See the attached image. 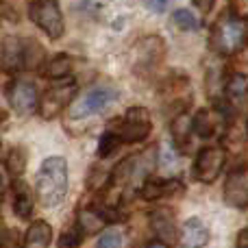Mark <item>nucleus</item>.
<instances>
[{
	"label": "nucleus",
	"instance_id": "nucleus-20",
	"mask_svg": "<svg viewBox=\"0 0 248 248\" xmlns=\"http://www.w3.org/2000/svg\"><path fill=\"white\" fill-rule=\"evenodd\" d=\"M227 94L231 98H244L248 94V74H242V72L231 74L227 81Z\"/></svg>",
	"mask_w": 248,
	"mask_h": 248
},
{
	"label": "nucleus",
	"instance_id": "nucleus-22",
	"mask_svg": "<svg viewBox=\"0 0 248 248\" xmlns=\"http://www.w3.org/2000/svg\"><path fill=\"white\" fill-rule=\"evenodd\" d=\"M26 168V153L22 148H13L7 157V170L11 172L13 176H20Z\"/></svg>",
	"mask_w": 248,
	"mask_h": 248
},
{
	"label": "nucleus",
	"instance_id": "nucleus-19",
	"mask_svg": "<svg viewBox=\"0 0 248 248\" xmlns=\"http://www.w3.org/2000/svg\"><path fill=\"white\" fill-rule=\"evenodd\" d=\"M189 133L192 131V118L181 113L174 122H172V137H174V144L179 146V150L187 148V141H189Z\"/></svg>",
	"mask_w": 248,
	"mask_h": 248
},
{
	"label": "nucleus",
	"instance_id": "nucleus-11",
	"mask_svg": "<svg viewBox=\"0 0 248 248\" xmlns=\"http://www.w3.org/2000/svg\"><path fill=\"white\" fill-rule=\"evenodd\" d=\"M24 42L22 37H7L2 44V63L7 70L24 68Z\"/></svg>",
	"mask_w": 248,
	"mask_h": 248
},
{
	"label": "nucleus",
	"instance_id": "nucleus-13",
	"mask_svg": "<svg viewBox=\"0 0 248 248\" xmlns=\"http://www.w3.org/2000/svg\"><path fill=\"white\" fill-rule=\"evenodd\" d=\"M50 242H52V227L48 222H44V220H37L26 231L22 248H50Z\"/></svg>",
	"mask_w": 248,
	"mask_h": 248
},
{
	"label": "nucleus",
	"instance_id": "nucleus-16",
	"mask_svg": "<svg viewBox=\"0 0 248 248\" xmlns=\"http://www.w3.org/2000/svg\"><path fill=\"white\" fill-rule=\"evenodd\" d=\"M153 229L163 242H174L176 240V229H174V220H172L170 211H155L150 216Z\"/></svg>",
	"mask_w": 248,
	"mask_h": 248
},
{
	"label": "nucleus",
	"instance_id": "nucleus-26",
	"mask_svg": "<svg viewBox=\"0 0 248 248\" xmlns=\"http://www.w3.org/2000/svg\"><path fill=\"white\" fill-rule=\"evenodd\" d=\"M159 163L166 166L168 170H172V168L176 166V155H174V150H172L170 146H161V157H159Z\"/></svg>",
	"mask_w": 248,
	"mask_h": 248
},
{
	"label": "nucleus",
	"instance_id": "nucleus-7",
	"mask_svg": "<svg viewBox=\"0 0 248 248\" xmlns=\"http://www.w3.org/2000/svg\"><path fill=\"white\" fill-rule=\"evenodd\" d=\"M77 94V85L72 81H65L61 85H55L42 96V103H39V113L44 118H55L59 116V111L74 98Z\"/></svg>",
	"mask_w": 248,
	"mask_h": 248
},
{
	"label": "nucleus",
	"instance_id": "nucleus-4",
	"mask_svg": "<svg viewBox=\"0 0 248 248\" xmlns=\"http://www.w3.org/2000/svg\"><path fill=\"white\" fill-rule=\"evenodd\" d=\"M150 128H153V122H150L148 111L141 107H135L124 113V118L113 128V135L122 144H137V141H144L150 135Z\"/></svg>",
	"mask_w": 248,
	"mask_h": 248
},
{
	"label": "nucleus",
	"instance_id": "nucleus-18",
	"mask_svg": "<svg viewBox=\"0 0 248 248\" xmlns=\"http://www.w3.org/2000/svg\"><path fill=\"white\" fill-rule=\"evenodd\" d=\"M107 224V218H105L100 211L96 209H81L77 218V227L81 229V233H96Z\"/></svg>",
	"mask_w": 248,
	"mask_h": 248
},
{
	"label": "nucleus",
	"instance_id": "nucleus-27",
	"mask_svg": "<svg viewBox=\"0 0 248 248\" xmlns=\"http://www.w3.org/2000/svg\"><path fill=\"white\" fill-rule=\"evenodd\" d=\"M168 2L170 0H146V7H150L155 13H161V11H166Z\"/></svg>",
	"mask_w": 248,
	"mask_h": 248
},
{
	"label": "nucleus",
	"instance_id": "nucleus-2",
	"mask_svg": "<svg viewBox=\"0 0 248 248\" xmlns=\"http://www.w3.org/2000/svg\"><path fill=\"white\" fill-rule=\"evenodd\" d=\"M248 39V22L235 13H224L211 29V46L220 55H235Z\"/></svg>",
	"mask_w": 248,
	"mask_h": 248
},
{
	"label": "nucleus",
	"instance_id": "nucleus-21",
	"mask_svg": "<svg viewBox=\"0 0 248 248\" xmlns=\"http://www.w3.org/2000/svg\"><path fill=\"white\" fill-rule=\"evenodd\" d=\"M172 22L179 26L181 31H196L198 29V17L187 9H176L172 13Z\"/></svg>",
	"mask_w": 248,
	"mask_h": 248
},
{
	"label": "nucleus",
	"instance_id": "nucleus-30",
	"mask_svg": "<svg viewBox=\"0 0 248 248\" xmlns=\"http://www.w3.org/2000/svg\"><path fill=\"white\" fill-rule=\"evenodd\" d=\"M148 248H166V246H163V244H161V242H155V244H150Z\"/></svg>",
	"mask_w": 248,
	"mask_h": 248
},
{
	"label": "nucleus",
	"instance_id": "nucleus-28",
	"mask_svg": "<svg viewBox=\"0 0 248 248\" xmlns=\"http://www.w3.org/2000/svg\"><path fill=\"white\" fill-rule=\"evenodd\" d=\"M214 2H216V0H194V4H196L202 13H209L211 9H214Z\"/></svg>",
	"mask_w": 248,
	"mask_h": 248
},
{
	"label": "nucleus",
	"instance_id": "nucleus-31",
	"mask_svg": "<svg viewBox=\"0 0 248 248\" xmlns=\"http://www.w3.org/2000/svg\"><path fill=\"white\" fill-rule=\"evenodd\" d=\"M4 194V181H2V176H0V196Z\"/></svg>",
	"mask_w": 248,
	"mask_h": 248
},
{
	"label": "nucleus",
	"instance_id": "nucleus-23",
	"mask_svg": "<svg viewBox=\"0 0 248 248\" xmlns=\"http://www.w3.org/2000/svg\"><path fill=\"white\" fill-rule=\"evenodd\" d=\"M122 233L118 231V229H111V231H105L103 235L98 237V242H96V248H122Z\"/></svg>",
	"mask_w": 248,
	"mask_h": 248
},
{
	"label": "nucleus",
	"instance_id": "nucleus-14",
	"mask_svg": "<svg viewBox=\"0 0 248 248\" xmlns=\"http://www.w3.org/2000/svg\"><path fill=\"white\" fill-rule=\"evenodd\" d=\"M13 209H16L17 218L22 220H26L33 214V196L22 181H16V185H13Z\"/></svg>",
	"mask_w": 248,
	"mask_h": 248
},
{
	"label": "nucleus",
	"instance_id": "nucleus-15",
	"mask_svg": "<svg viewBox=\"0 0 248 248\" xmlns=\"http://www.w3.org/2000/svg\"><path fill=\"white\" fill-rule=\"evenodd\" d=\"M42 74L48 78H57V81L68 78L70 74H72V59H70L68 55L52 57L50 61H46V63L42 65Z\"/></svg>",
	"mask_w": 248,
	"mask_h": 248
},
{
	"label": "nucleus",
	"instance_id": "nucleus-29",
	"mask_svg": "<svg viewBox=\"0 0 248 248\" xmlns=\"http://www.w3.org/2000/svg\"><path fill=\"white\" fill-rule=\"evenodd\" d=\"M235 248H248V229H244V231L237 235V244Z\"/></svg>",
	"mask_w": 248,
	"mask_h": 248
},
{
	"label": "nucleus",
	"instance_id": "nucleus-25",
	"mask_svg": "<svg viewBox=\"0 0 248 248\" xmlns=\"http://www.w3.org/2000/svg\"><path fill=\"white\" fill-rule=\"evenodd\" d=\"M81 242H83V233H81V229L74 227V229L65 231L63 235L59 237L57 246H59V248H78V246H81Z\"/></svg>",
	"mask_w": 248,
	"mask_h": 248
},
{
	"label": "nucleus",
	"instance_id": "nucleus-9",
	"mask_svg": "<svg viewBox=\"0 0 248 248\" xmlns=\"http://www.w3.org/2000/svg\"><path fill=\"white\" fill-rule=\"evenodd\" d=\"M224 202L233 209L248 207V168L229 174L227 183H224Z\"/></svg>",
	"mask_w": 248,
	"mask_h": 248
},
{
	"label": "nucleus",
	"instance_id": "nucleus-6",
	"mask_svg": "<svg viewBox=\"0 0 248 248\" xmlns=\"http://www.w3.org/2000/svg\"><path fill=\"white\" fill-rule=\"evenodd\" d=\"M227 155L220 146H207L198 153L196 163H194V176L201 183H214L218 179V174L222 172Z\"/></svg>",
	"mask_w": 248,
	"mask_h": 248
},
{
	"label": "nucleus",
	"instance_id": "nucleus-1",
	"mask_svg": "<svg viewBox=\"0 0 248 248\" xmlns=\"http://www.w3.org/2000/svg\"><path fill=\"white\" fill-rule=\"evenodd\" d=\"M35 192L44 207L52 209L68 194V161L63 157H48L35 176Z\"/></svg>",
	"mask_w": 248,
	"mask_h": 248
},
{
	"label": "nucleus",
	"instance_id": "nucleus-5",
	"mask_svg": "<svg viewBox=\"0 0 248 248\" xmlns=\"http://www.w3.org/2000/svg\"><path fill=\"white\" fill-rule=\"evenodd\" d=\"M116 100V90L107 85H96L92 90H87L81 98H77V103L70 109V116L72 118H87L100 113L109 107V105Z\"/></svg>",
	"mask_w": 248,
	"mask_h": 248
},
{
	"label": "nucleus",
	"instance_id": "nucleus-24",
	"mask_svg": "<svg viewBox=\"0 0 248 248\" xmlns=\"http://www.w3.org/2000/svg\"><path fill=\"white\" fill-rule=\"evenodd\" d=\"M120 144H122V141L113 135V131L103 133V137H100V141H98V155H100V157H109V155H111Z\"/></svg>",
	"mask_w": 248,
	"mask_h": 248
},
{
	"label": "nucleus",
	"instance_id": "nucleus-3",
	"mask_svg": "<svg viewBox=\"0 0 248 248\" xmlns=\"http://www.w3.org/2000/svg\"><path fill=\"white\" fill-rule=\"evenodd\" d=\"M29 17L48 35L50 39H59L65 33L63 13L57 0H31Z\"/></svg>",
	"mask_w": 248,
	"mask_h": 248
},
{
	"label": "nucleus",
	"instance_id": "nucleus-32",
	"mask_svg": "<svg viewBox=\"0 0 248 248\" xmlns=\"http://www.w3.org/2000/svg\"><path fill=\"white\" fill-rule=\"evenodd\" d=\"M246 131H248V124H246Z\"/></svg>",
	"mask_w": 248,
	"mask_h": 248
},
{
	"label": "nucleus",
	"instance_id": "nucleus-12",
	"mask_svg": "<svg viewBox=\"0 0 248 248\" xmlns=\"http://www.w3.org/2000/svg\"><path fill=\"white\" fill-rule=\"evenodd\" d=\"M181 189H185L181 181H159V179H148V181L144 183V187H141V196H144L146 201H159V198L170 196V194L181 192Z\"/></svg>",
	"mask_w": 248,
	"mask_h": 248
},
{
	"label": "nucleus",
	"instance_id": "nucleus-17",
	"mask_svg": "<svg viewBox=\"0 0 248 248\" xmlns=\"http://www.w3.org/2000/svg\"><path fill=\"white\" fill-rule=\"evenodd\" d=\"M218 128V116L209 111V109H201L196 116L192 118V131L198 137H211Z\"/></svg>",
	"mask_w": 248,
	"mask_h": 248
},
{
	"label": "nucleus",
	"instance_id": "nucleus-8",
	"mask_svg": "<svg viewBox=\"0 0 248 248\" xmlns=\"http://www.w3.org/2000/svg\"><path fill=\"white\" fill-rule=\"evenodd\" d=\"M9 103H11V109L17 116L33 113L39 105V96H37L35 85L26 81H16L11 85V90H9Z\"/></svg>",
	"mask_w": 248,
	"mask_h": 248
},
{
	"label": "nucleus",
	"instance_id": "nucleus-10",
	"mask_svg": "<svg viewBox=\"0 0 248 248\" xmlns=\"http://www.w3.org/2000/svg\"><path fill=\"white\" fill-rule=\"evenodd\" d=\"M207 242H209V229H207L198 218L185 220L183 229H181L179 244L183 248H202Z\"/></svg>",
	"mask_w": 248,
	"mask_h": 248
}]
</instances>
